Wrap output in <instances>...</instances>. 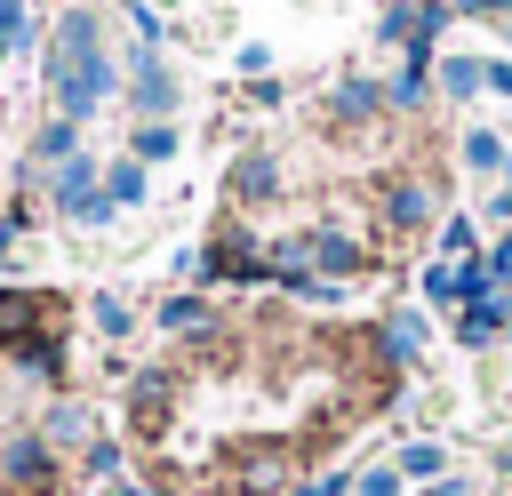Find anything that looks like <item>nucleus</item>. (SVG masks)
<instances>
[{
  "label": "nucleus",
  "mask_w": 512,
  "mask_h": 496,
  "mask_svg": "<svg viewBox=\"0 0 512 496\" xmlns=\"http://www.w3.org/2000/svg\"><path fill=\"white\" fill-rule=\"evenodd\" d=\"M48 80H56V104H64V120L96 112V96L112 88V64L96 56V16H88V8H72V16L56 24V64H48Z\"/></svg>",
  "instance_id": "nucleus-1"
},
{
  "label": "nucleus",
  "mask_w": 512,
  "mask_h": 496,
  "mask_svg": "<svg viewBox=\"0 0 512 496\" xmlns=\"http://www.w3.org/2000/svg\"><path fill=\"white\" fill-rule=\"evenodd\" d=\"M48 320V304L40 296H24V288H0V344H32V328Z\"/></svg>",
  "instance_id": "nucleus-2"
},
{
  "label": "nucleus",
  "mask_w": 512,
  "mask_h": 496,
  "mask_svg": "<svg viewBox=\"0 0 512 496\" xmlns=\"http://www.w3.org/2000/svg\"><path fill=\"white\" fill-rule=\"evenodd\" d=\"M232 192H240V200H272V192H280V160H272V152H248V160L232 168Z\"/></svg>",
  "instance_id": "nucleus-3"
},
{
  "label": "nucleus",
  "mask_w": 512,
  "mask_h": 496,
  "mask_svg": "<svg viewBox=\"0 0 512 496\" xmlns=\"http://www.w3.org/2000/svg\"><path fill=\"white\" fill-rule=\"evenodd\" d=\"M280 480H288V456H280V448L240 456V472H232V488H240V496H264V488H280Z\"/></svg>",
  "instance_id": "nucleus-4"
},
{
  "label": "nucleus",
  "mask_w": 512,
  "mask_h": 496,
  "mask_svg": "<svg viewBox=\"0 0 512 496\" xmlns=\"http://www.w3.org/2000/svg\"><path fill=\"white\" fill-rule=\"evenodd\" d=\"M56 200H64L72 216H104V200H96V168H88V160H72V168H64V184H56Z\"/></svg>",
  "instance_id": "nucleus-5"
},
{
  "label": "nucleus",
  "mask_w": 512,
  "mask_h": 496,
  "mask_svg": "<svg viewBox=\"0 0 512 496\" xmlns=\"http://www.w3.org/2000/svg\"><path fill=\"white\" fill-rule=\"evenodd\" d=\"M424 208H432V200H424V184H392V192H384V216H392L400 232H408V224H424Z\"/></svg>",
  "instance_id": "nucleus-6"
},
{
  "label": "nucleus",
  "mask_w": 512,
  "mask_h": 496,
  "mask_svg": "<svg viewBox=\"0 0 512 496\" xmlns=\"http://www.w3.org/2000/svg\"><path fill=\"white\" fill-rule=\"evenodd\" d=\"M160 328H176V336H208V304H200V296H176V304H160Z\"/></svg>",
  "instance_id": "nucleus-7"
},
{
  "label": "nucleus",
  "mask_w": 512,
  "mask_h": 496,
  "mask_svg": "<svg viewBox=\"0 0 512 496\" xmlns=\"http://www.w3.org/2000/svg\"><path fill=\"white\" fill-rule=\"evenodd\" d=\"M168 416V376L152 368V376H136V424H160Z\"/></svg>",
  "instance_id": "nucleus-8"
},
{
  "label": "nucleus",
  "mask_w": 512,
  "mask_h": 496,
  "mask_svg": "<svg viewBox=\"0 0 512 496\" xmlns=\"http://www.w3.org/2000/svg\"><path fill=\"white\" fill-rule=\"evenodd\" d=\"M8 472L40 488V480H48V448H40V440H16V448H8Z\"/></svg>",
  "instance_id": "nucleus-9"
},
{
  "label": "nucleus",
  "mask_w": 512,
  "mask_h": 496,
  "mask_svg": "<svg viewBox=\"0 0 512 496\" xmlns=\"http://www.w3.org/2000/svg\"><path fill=\"white\" fill-rule=\"evenodd\" d=\"M376 104H384V96H376V88H360V80H352V88H336V112H344L352 128H360V120H368Z\"/></svg>",
  "instance_id": "nucleus-10"
},
{
  "label": "nucleus",
  "mask_w": 512,
  "mask_h": 496,
  "mask_svg": "<svg viewBox=\"0 0 512 496\" xmlns=\"http://www.w3.org/2000/svg\"><path fill=\"white\" fill-rule=\"evenodd\" d=\"M168 96H176V80H168L160 64H144V72H136V104H168Z\"/></svg>",
  "instance_id": "nucleus-11"
},
{
  "label": "nucleus",
  "mask_w": 512,
  "mask_h": 496,
  "mask_svg": "<svg viewBox=\"0 0 512 496\" xmlns=\"http://www.w3.org/2000/svg\"><path fill=\"white\" fill-rule=\"evenodd\" d=\"M424 288H432V296H464V288H480V280H472L464 264H432V280H424Z\"/></svg>",
  "instance_id": "nucleus-12"
},
{
  "label": "nucleus",
  "mask_w": 512,
  "mask_h": 496,
  "mask_svg": "<svg viewBox=\"0 0 512 496\" xmlns=\"http://www.w3.org/2000/svg\"><path fill=\"white\" fill-rule=\"evenodd\" d=\"M96 328H104V336H128V304H120V296H96Z\"/></svg>",
  "instance_id": "nucleus-13"
},
{
  "label": "nucleus",
  "mask_w": 512,
  "mask_h": 496,
  "mask_svg": "<svg viewBox=\"0 0 512 496\" xmlns=\"http://www.w3.org/2000/svg\"><path fill=\"white\" fill-rule=\"evenodd\" d=\"M16 360H24L32 376H56V344H48V336H40V344H16Z\"/></svg>",
  "instance_id": "nucleus-14"
},
{
  "label": "nucleus",
  "mask_w": 512,
  "mask_h": 496,
  "mask_svg": "<svg viewBox=\"0 0 512 496\" xmlns=\"http://www.w3.org/2000/svg\"><path fill=\"white\" fill-rule=\"evenodd\" d=\"M40 160H56V152H72V120H56V128H40V144H32Z\"/></svg>",
  "instance_id": "nucleus-15"
},
{
  "label": "nucleus",
  "mask_w": 512,
  "mask_h": 496,
  "mask_svg": "<svg viewBox=\"0 0 512 496\" xmlns=\"http://www.w3.org/2000/svg\"><path fill=\"white\" fill-rule=\"evenodd\" d=\"M136 192H144V168L120 160V168H112V200H136Z\"/></svg>",
  "instance_id": "nucleus-16"
},
{
  "label": "nucleus",
  "mask_w": 512,
  "mask_h": 496,
  "mask_svg": "<svg viewBox=\"0 0 512 496\" xmlns=\"http://www.w3.org/2000/svg\"><path fill=\"white\" fill-rule=\"evenodd\" d=\"M168 144H176V136H168V128H136V160H160V152H168Z\"/></svg>",
  "instance_id": "nucleus-17"
},
{
  "label": "nucleus",
  "mask_w": 512,
  "mask_h": 496,
  "mask_svg": "<svg viewBox=\"0 0 512 496\" xmlns=\"http://www.w3.org/2000/svg\"><path fill=\"white\" fill-rule=\"evenodd\" d=\"M464 160L472 168H496V136H464Z\"/></svg>",
  "instance_id": "nucleus-18"
},
{
  "label": "nucleus",
  "mask_w": 512,
  "mask_h": 496,
  "mask_svg": "<svg viewBox=\"0 0 512 496\" xmlns=\"http://www.w3.org/2000/svg\"><path fill=\"white\" fill-rule=\"evenodd\" d=\"M48 440H80V408H56L48 416Z\"/></svg>",
  "instance_id": "nucleus-19"
},
{
  "label": "nucleus",
  "mask_w": 512,
  "mask_h": 496,
  "mask_svg": "<svg viewBox=\"0 0 512 496\" xmlns=\"http://www.w3.org/2000/svg\"><path fill=\"white\" fill-rule=\"evenodd\" d=\"M360 496H400V480H392V472H368V480H360Z\"/></svg>",
  "instance_id": "nucleus-20"
},
{
  "label": "nucleus",
  "mask_w": 512,
  "mask_h": 496,
  "mask_svg": "<svg viewBox=\"0 0 512 496\" xmlns=\"http://www.w3.org/2000/svg\"><path fill=\"white\" fill-rule=\"evenodd\" d=\"M16 24H24V8H16V0H0V48L16 40Z\"/></svg>",
  "instance_id": "nucleus-21"
},
{
  "label": "nucleus",
  "mask_w": 512,
  "mask_h": 496,
  "mask_svg": "<svg viewBox=\"0 0 512 496\" xmlns=\"http://www.w3.org/2000/svg\"><path fill=\"white\" fill-rule=\"evenodd\" d=\"M432 496H472V488H464V480H440V488H432Z\"/></svg>",
  "instance_id": "nucleus-22"
},
{
  "label": "nucleus",
  "mask_w": 512,
  "mask_h": 496,
  "mask_svg": "<svg viewBox=\"0 0 512 496\" xmlns=\"http://www.w3.org/2000/svg\"><path fill=\"white\" fill-rule=\"evenodd\" d=\"M496 208H504V216H512V168H504V192H496Z\"/></svg>",
  "instance_id": "nucleus-23"
},
{
  "label": "nucleus",
  "mask_w": 512,
  "mask_h": 496,
  "mask_svg": "<svg viewBox=\"0 0 512 496\" xmlns=\"http://www.w3.org/2000/svg\"><path fill=\"white\" fill-rule=\"evenodd\" d=\"M120 496H144V488H120Z\"/></svg>",
  "instance_id": "nucleus-24"
},
{
  "label": "nucleus",
  "mask_w": 512,
  "mask_h": 496,
  "mask_svg": "<svg viewBox=\"0 0 512 496\" xmlns=\"http://www.w3.org/2000/svg\"><path fill=\"white\" fill-rule=\"evenodd\" d=\"M472 8H496V0H472Z\"/></svg>",
  "instance_id": "nucleus-25"
}]
</instances>
